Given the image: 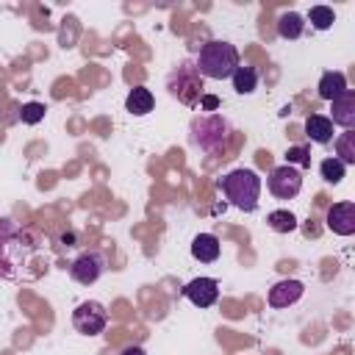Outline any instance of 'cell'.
I'll use <instances>...</instances> for the list:
<instances>
[{"instance_id":"cell-1","label":"cell","mask_w":355,"mask_h":355,"mask_svg":"<svg viewBox=\"0 0 355 355\" xmlns=\"http://www.w3.org/2000/svg\"><path fill=\"white\" fill-rule=\"evenodd\" d=\"M236 67H239V50H236V44L222 42V39L205 42L200 47V55L194 64L200 78H208V80H225L236 72Z\"/></svg>"},{"instance_id":"cell-2","label":"cell","mask_w":355,"mask_h":355,"mask_svg":"<svg viewBox=\"0 0 355 355\" xmlns=\"http://www.w3.org/2000/svg\"><path fill=\"white\" fill-rule=\"evenodd\" d=\"M219 189L227 197V202L236 205L239 211L252 214L258 208V200H261V178H258L255 169H244V166L230 169L219 180Z\"/></svg>"},{"instance_id":"cell-3","label":"cell","mask_w":355,"mask_h":355,"mask_svg":"<svg viewBox=\"0 0 355 355\" xmlns=\"http://www.w3.org/2000/svg\"><path fill=\"white\" fill-rule=\"evenodd\" d=\"M189 139L200 153H222L230 141V122L222 114H205V116H194L191 128H189Z\"/></svg>"},{"instance_id":"cell-4","label":"cell","mask_w":355,"mask_h":355,"mask_svg":"<svg viewBox=\"0 0 355 355\" xmlns=\"http://www.w3.org/2000/svg\"><path fill=\"white\" fill-rule=\"evenodd\" d=\"M108 324V313L103 308V302L97 300H83L75 311H72V327L80 333V336H100Z\"/></svg>"},{"instance_id":"cell-5","label":"cell","mask_w":355,"mask_h":355,"mask_svg":"<svg viewBox=\"0 0 355 355\" xmlns=\"http://www.w3.org/2000/svg\"><path fill=\"white\" fill-rule=\"evenodd\" d=\"M169 92H172L180 103L194 105V103L202 97V78H200V72H197L194 67H189V64L178 67V69L169 75Z\"/></svg>"},{"instance_id":"cell-6","label":"cell","mask_w":355,"mask_h":355,"mask_svg":"<svg viewBox=\"0 0 355 355\" xmlns=\"http://www.w3.org/2000/svg\"><path fill=\"white\" fill-rule=\"evenodd\" d=\"M266 189L277 197V200H294L302 189V172L291 164H283V166H275L266 178Z\"/></svg>"},{"instance_id":"cell-7","label":"cell","mask_w":355,"mask_h":355,"mask_svg":"<svg viewBox=\"0 0 355 355\" xmlns=\"http://www.w3.org/2000/svg\"><path fill=\"white\" fill-rule=\"evenodd\" d=\"M103 269H105V258H103L100 252H80V255L69 263V277H72L75 283H80V286H92V283L100 280Z\"/></svg>"},{"instance_id":"cell-8","label":"cell","mask_w":355,"mask_h":355,"mask_svg":"<svg viewBox=\"0 0 355 355\" xmlns=\"http://www.w3.org/2000/svg\"><path fill=\"white\" fill-rule=\"evenodd\" d=\"M183 297L194 308H211L219 300V283L214 277H194L183 286Z\"/></svg>"},{"instance_id":"cell-9","label":"cell","mask_w":355,"mask_h":355,"mask_svg":"<svg viewBox=\"0 0 355 355\" xmlns=\"http://www.w3.org/2000/svg\"><path fill=\"white\" fill-rule=\"evenodd\" d=\"M327 227L336 233V236H352L355 233V202L344 200V202H333L327 208V216H324Z\"/></svg>"},{"instance_id":"cell-10","label":"cell","mask_w":355,"mask_h":355,"mask_svg":"<svg viewBox=\"0 0 355 355\" xmlns=\"http://www.w3.org/2000/svg\"><path fill=\"white\" fill-rule=\"evenodd\" d=\"M333 103V108H330V122L333 125H341L344 130H352L355 128V92L352 89H347V92H341L336 100H330Z\"/></svg>"},{"instance_id":"cell-11","label":"cell","mask_w":355,"mask_h":355,"mask_svg":"<svg viewBox=\"0 0 355 355\" xmlns=\"http://www.w3.org/2000/svg\"><path fill=\"white\" fill-rule=\"evenodd\" d=\"M305 294V286L300 280H277L269 288V305L272 308H288Z\"/></svg>"},{"instance_id":"cell-12","label":"cell","mask_w":355,"mask_h":355,"mask_svg":"<svg viewBox=\"0 0 355 355\" xmlns=\"http://www.w3.org/2000/svg\"><path fill=\"white\" fill-rule=\"evenodd\" d=\"M222 252V244L214 233H197L191 239V258L200 261V263H214Z\"/></svg>"},{"instance_id":"cell-13","label":"cell","mask_w":355,"mask_h":355,"mask_svg":"<svg viewBox=\"0 0 355 355\" xmlns=\"http://www.w3.org/2000/svg\"><path fill=\"white\" fill-rule=\"evenodd\" d=\"M153 108H155V97H153V92L147 86H136L125 97V111L133 114V116H147Z\"/></svg>"},{"instance_id":"cell-14","label":"cell","mask_w":355,"mask_h":355,"mask_svg":"<svg viewBox=\"0 0 355 355\" xmlns=\"http://www.w3.org/2000/svg\"><path fill=\"white\" fill-rule=\"evenodd\" d=\"M305 136L316 144H327L333 139V122L324 114H308L305 116Z\"/></svg>"},{"instance_id":"cell-15","label":"cell","mask_w":355,"mask_h":355,"mask_svg":"<svg viewBox=\"0 0 355 355\" xmlns=\"http://www.w3.org/2000/svg\"><path fill=\"white\" fill-rule=\"evenodd\" d=\"M305 31V17L297 11H286L277 17V36L280 39H300Z\"/></svg>"},{"instance_id":"cell-16","label":"cell","mask_w":355,"mask_h":355,"mask_svg":"<svg viewBox=\"0 0 355 355\" xmlns=\"http://www.w3.org/2000/svg\"><path fill=\"white\" fill-rule=\"evenodd\" d=\"M341 92H347V78L344 72H324L319 78V97L322 100H336Z\"/></svg>"},{"instance_id":"cell-17","label":"cell","mask_w":355,"mask_h":355,"mask_svg":"<svg viewBox=\"0 0 355 355\" xmlns=\"http://www.w3.org/2000/svg\"><path fill=\"white\" fill-rule=\"evenodd\" d=\"M230 80H233V89H236V94H252L255 89H258V72L252 69V67H236V72L230 75Z\"/></svg>"},{"instance_id":"cell-18","label":"cell","mask_w":355,"mask_h":355,"mask_svg":"<svg viewBox=\"0 0 355 355\" xmlns=\"http://www.w3.org/2000/svg\"><path fill=\"white\" fill-rule=\"evenodd\" d=\"M266 225H269V230H275V233H291V230H297V216L291 214V211H272V214H266Z\"/></svg>"},{"instance_id":"cell-19","label":"cell","mask_w":355,"mask_h":355,"mask_svg":"<svg viewBox=\"0 0 355 355\" xmlns=\"http://www.w3.org/2000/svg\"><path fill=\"white\" fill-rule=\"evenodd\" d=\"M336 158L344 164V166H352L355 164V133L352 130H344L336 141Z\"/></svg>"},{"instance_id":"cell-20","label":"cell","mask_w":355,"mask_h":355,"mask_svg":"<svg viewBox=\"0 0 355 355\" xmlns=\"http://www.w3.org/2000/svg\"><path fill=\"white\" fill-rule=\"evenodd\" d=\"M319 175L327 180V183H333V186H338L341 180H344V175H347V166L336 158V155H330V158H324L322 164H319Z\"/></svg>"},{"instance_id":"cell-21","label":"cell","mask_w":355,"mask_h":355,"mask_svg":"<svg viewBox=\"0 0 355 355\" xmlns=\"http://www.w3.org/2000/svg\"><path fill=\"white\" fill-rule=\"evenodd\" d=\"M308 19H311V25H313L316 31H327V28H333V22H336V11H333L330 6H311Z\"/></svg>"},{"instance_id":"cell-22","label":"cell","mask_w":355,"mask_h":355,"mask_svg":"<svg viewBox=\"0 0 355 355\" xmlns=\"http://www.w3.org/2000/svg\"><path fill=\"white\" fill-rule=\"evenodd\" d=\"M44 103H25L22 108H19V119L25 122V125H39L42 119H44Z\"/></svg>"},{"instance_id":"cell-23","label":"cell","mask_w":355,"mask_h":355,"mask_svg":"<svg viewBox=\"0 0 355 355\" xmlns=\"http://www.w3.org/2000/svg\"><path fill=\"white\" fill-rule=\"evenodd\" d=\"M286 164L291 166H311V155L305 147H288L286 150Z\"/></svg>"},{"instance_id":"cell-24","label":"cell","mask_w":355,"mask_h":355,"mask_svg":"<svg viewBox=\"0 0 355 355\" xmlns=\"http://www.w3.org/2000/svg\"><path fill=\"white\" fill-rule=\"evenodd\" d=\"M200 108L202 111H214V108H219V100L214 94H205V97H200Z\"/></svg>"},{"instance_id":"cell-25","label":"cell","mask_w":355,"mask_h":355,"mask_svg":"<svg viewBox=\"0 0 355 355\" xmlns=\"http://www.w3.org/2000/svg\"><path fill=\"white\" fill-rule=\"evenodd\" d=\"M119 355H147V352H144V347H139V344H130V347H125Z\"/></svg>"}]
</instances>
